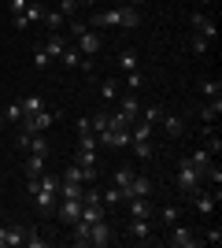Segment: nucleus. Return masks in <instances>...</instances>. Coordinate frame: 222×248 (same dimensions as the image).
<instances>
[{"label": "nucleus", "instance_id": "obj_11", "mask_svg": "<svg viewBox=\"0 0 222 248\" xmlns=\"http://www.w3.org/2000/svg\"><path fill=\"white\" fill-rule=\"evenodd\" d=\"M111 241H115V233H111V226H107V218H100V222H93V226H89V245L107 248Z\"/></svg>", "mask_w": 222, "mask_h": 248}, {"label": "nucleus", "instance_id": "obj_2", "mask_svg": "<svg viewBox=\"0 0 222 248\" xmlns=\"http://www.w3.org/2000/svg\"><path fill=\"white\" fill-rule=\"evenodd\" d=\"M71 37H74V48L82 52L85 60H93L96 52L104 48V41H100V33H93L89 26H85L82 19H71Z\"/></svg>", "mask_w": 222, "mask_h": 248}, {"label": "nucleus", "instance_id": "obj_43", "mask_svg": "<svg viewBox=\"0 0 222 248\" xmlns=\"http://www.w3.org/2000/svg\"><path fill=\"white\" fill-rule=\"evenodd\" d=\"M11 4V15H22V11H26V4H30V0H8Z\"/></svg>", "mask_w": 222, "mask_h": 248}, {"label": "nucleus", "instance_id": "obj_23", "mask_svg": "<svg viewBox=\"0 0 222 248\" xmlns=\"http://www.w3.org/2000/svg\"><path fill=\"white\" fill-rule=\"evenodd\" d=\"M130 197H152V178L133 174V182H130ZM130 197H126V200H130Z\"/></svg>", "mask_w": 222, "mask_h": 248}, {"label": "nucleus", "instance_id": "obj_9", "mask_svg": "<svg viewBox=\"0 0 222 248\" xmlns=\"http://www.w3.org/2000/svg\"><path fill=\"white\" fill-rule=\"evenodd\" d=\"M189 26L200 33V37H207V41H215V37H219V26H215V19H207L204 11H192V15H189Z\"/></svg>", "mask_w": 222, "mask_h": 248}, {"label": "nucleus", "instance_id": "obj_24", "mask_svg": "<svg viewBox=\"0 0 222 248\" xmlns=\"http://www.w3.org/2000/svg\"><path fill=\"white\" fill-rule=\"evenodd\" d=\"M44 170H48V155L26 152V174H44Z\"/></svg>", "mask_w": 222, "mask_h": 248}, {"label": "nucleus", "instance_id": "obj_10", "mask_svg": "<svg viewBox=\"0 0 222 248\" xmlns=\"http://www.w3.org/2000/svg\"><path fill=\"white\" fill-rule=\"evenodd\" d=\"M41 19H44V4H41V0H37V4L30 0V4H26V11H22V15H15L11 22H15V30H26L30 22H41Z\"/></svg>", "mask_w": 222, "mask_h": 248}, {"label": "nucleus", "instance_id": "obj_1", "mask_svg": "<svg viewBox=\"0 0 222 248\" xmlns=\"http://www.w3.org/2000/svg\"><path fill=\"white\" fill-rule=\"evenodd\" d=\"M137 22H141L137 8L115 4V8H107V11H93V15L85 19V26H89V30H104V26H122V30H130V26H137Z\"/></svg>", "mask_w": 222, "mask_h": 248}, {"label": "nucleus", "instance_id": "obj_27", "mask_svg": "<svg viewBox=\"0 0 222 248\" xmlns=\"http://www.w3.org/2000/svg\"><path fill=\"white\" fill-rule=\"evenodd\" d=\"M44 26H48V30H63V22H67V15H63V11H59V8H56V11H48V8H44Z\"/></svg>", "mask_w": 222, "mask_h": 248}, {"label": "nucleus", "instance_id": "obj_31", "mask_svg": "<svg viewBox=\"0 0 222 248\" xmlns=\"http://www.w3.org/2000/svg\"><path fill=\"white\" fill-rule=\"evenodd\" d=\"M26 248H48V237L44 233H37V230H26V241H22Z\"/></svg>", "mask_w": 222, "mask_h": 248}, {"label": "nucleus", "instance_id": "obj_13", "mask_svg": "<svg viewBox=\"0 0 222 248\" xmlns=\"http://www.w3.org/2000/svg\"><path fill=\"white\" fill-rule=\"evenodd\" d=\"M126 207H130V218H156V207L148 197H130Z\"/></svg>", "mask_w": 222, "mask_h": 248}, {"label": "nucleus", "instance_id": "obj_14", "mask_svg": "<svg viewBox=\"0 0 222 248\" xmlns=\"http://www.w3.org/2000/svg\"><path fill=\"white\" fill-rule=\"evenodd\" d=\"M56 215H59L63 226L78 222V215H82V200H59V204H56Z\"/></svg>", "mask_w": 222, "mask_h": 248}, {"label": "nucleus", "instance_id": "obj_3", "mask_svg": "<svg viewBox=\"0 0 222 248\" xmlns=\"http://www.w3.org/2000/svg\"><path fill=\"white\" fill-rule=\"evenodd\" d=\"M56 119H59V115L48 111V108H41L37 115H22V119H19V134H44Z\"/></svg>", "mask_w": 222, "mask_h": 248}, {"label": "nucleus", "instance_id": "obj_47", "mask_svg": "<svg viewBox=\"0 0 222 248\" xmlns=\"http://www.w3.org/2000/svg\"><path fill=\"white\" fill-rule=\"evenodd\" d=\"M4 123H8V119H4V111H0V126H4Z\"/></svg>", "mask_w": 222, "mask_h": 248}, {"label": "nucleus", "instance_id": "obj_29", "mask_svg": "<svg viewBox=\"0 0 222 248\" xmlns=\"http://www.w3.org/2000/svg\"><path fill=\"white\" fill-rule=\"evenodd\" d=\"M189 52L207 56V52H211V41H207V37H200V33H192V37H189Z\"/></svg>", "mask_w": 222, "mask_h": 248}, {"label": "nucleus", "instance_id": "obj_22", "mask_svg": "<svg viewBox=\"0 0 222 248\" xmlns=\"http://www.w3.org/2000/svg\"><path fill=\"white\" fill-rule=\"evenodd\" d=\"M196 89H200L204 100H222V82H219V78H204Z\"/></svg>", "mask_w": 222, "mask_h": 248}, {"label": "nucleus", "instance_id": "obj_17", "mask_svg": "<svg viewBox=\"0 0 222 248\" xmlns=\"http://www.w3.org/2000/svg\"><path fill=\"white\" fill-rule=\"evenodd\" d=\"M133 174H137V170H130V167H118L115 174H111V186L122 193V200L130 197V182H133Z\"/></svg>", "mask_w": 222, "mask_h": 248}, {"label": "nucleus", "instance_id": "obj_45", "mask_svg": "<svg viewBox=\"0 0 222 248\" xmlns=\"http://www.w3.org/2000/svg\"><path fill=\"white\" fill-rule=\"evenodd\" d=\"M118 4H130V8H137V4H141V0H118Z\"/></svg>", "mask_w": 222, "mask_h": 248}, {"label": "nucleus", "instance_id": "obj_15", "mask_svg": "<svg viewBox=\"0 0 222 248\" xmlns=\"http://www.w3.org/2000/svg\"><path fill=\"white\" fill-rule=\"evenodd\" d=\"M26 241V226H0V248H19Z\"/></svg>", "mask_w": 222, "mask_h": 248}, {"label": "nucleus", "instance_id": "obj_38", "mask_svg": "<svg viewBox=\"0 0 222 248\" xmlns=\"http://www.w3.org/2000/svg\"><path fill=\"white\" fill-rule=\"evenodd\" d=\"M48 63H52V60H48V52H44L41 45H37V48H33V67H37V71H44Z\"/></svg>", "mask_w": 222, "mask_h": 248}, {"label": "nucleus", "instance_id": "obj_39", "mask_svg": "<svg viewBox=\"0 0 222 248\" xmlns=\"http://www.w3.org/2000/svg\"><path fill=\"white\" fill-rule=\"evenodd\" d=\"M4 119H8V123H19V119H22V104H19V100H15V104H8Z\"/></svg>", "mask_w": 222, "mask_h": 248}, {"label": "nucleus", "instance_id": "obj_6", "mask_svg": "<svg viewBox=\"0 0 222 248\" xmlns=\"http://www.w3.org/2000/svg\"><path fill=\"white\" fill-rule=\"evenodd\" d=\"M185 200H192V207H196V211H200V215H211L215 207H219V189H196V193H189V197Z\"/></svg>", "mask_w": 222, "mask_h": 248}, {"label": "nucleus", "instance_id": "obj_18", "mask_svg": "<svg viewBox=\"0 0 222 248\" xmlns=\"http://www.w3.org/2000/svg\"><path fill=\"white\" fill-rule=\"evenodd\" d=\"M118 111L126 115V123H133L141 115V100H137V93H126V96H118Z\"/></svg>", "mask_w": 222, "mask_h": 248}, {"label": "nucleus", "instance_id": "obj_25", "mask_svg": "<svg viewBox=\"0 0 222 248\" xmlns=\"http://www.w3.org/2000/svg\"><path fill=\"white\" fill-rule=\"evenodd\" d=\"M118 67H122V71H141V60H137V52H133V48H122V52H118Z\"/></svg>", "mask_w": 222, "mask_h": 248}, {"label": "nucleus", "instance_id": "obj_5", "mask_svg": "<svg viewBox=\"0 0 222 248\" xmlns=\"http://www.w3.org/2000/svg\"><path fill=\"white\" fill-rule=\"evenodd\" d=\"M167 230H170V233H167L170 248H196V245H200V237H196L189 226H181V222H174V226H167Z\"/></svg>", "mask_w": 222, "mask_h": 248}, {"label": "nucleus", "instance_id": "obj_34", "mask_svg": "<svg viewBox=\"0 0 222 248\" xmlns=\"http://www.w3.org/2000/svg\"><path fill=\"white\" fill-rule=\"evenodd\" d=\"M159 222H163V226H174V222H178V207H174V204L159 207Z\"/></svg>", "mask_w": 222, "mask_h": 248}, {"label": "nucleus", "instance_id": "obj_37", "mask_svg": "<svg viewBox=\"0 0 222 248\" xmlns=\"http://www.w3.org/2000/svg\"><path fill=\"white\" fill-rule=\"evenodd\" d=\"M100 96H104V100H115V96H118V82H115V78H107V82L100 85Z\"/></svg>", "mask_w": 222, "mask_h": 248}, {"label": "nucleus", "instance_id": "obj_30", "mask_svg": "<svg viewBox=\"0 0 222 248\" xmlns=\"http://www.w3.org/2000/svg\"><path fill=\"white\" fill-rule=\"evenodd\" d=\"M63 178H71V182H82V186H89V178H85V167H82V163H67Z\"/></svg>", "mask_w": 222, "mask_h": 248}, {"label": "nucleus", "instance_id": "obj_20", "mask_svg": "<svg viewBox=\"0 0 222 248\" xmlns=\"http://www.w3.org/2000/svg\"><path fill=\"white\" fill-rule=\"evenodd\" d=\"M82 182H71V178H59V200H82Z\"/></svg>", "mask_w": 222, "mask_h": 248}, {"label": "nucleus", "instance_id": "obj_46", "mask_svg": "<svg viewBox=\"0 0 222 248\" xmlns=\"http://www.w3.org/2000/svg\"><path fill=\"white\" fill-rule=\"evenodd\" d=\"M78 4H96V0H78Z\"/></svg>", "mask_w": 222, "mask_h": 248}, {"label": "nucleus", "instance_id": "obj_26", "mask_svg": "<svg viewBox=\"0 0 222 248\" xmlns=\"http://www.w3.org/2000/svg\"><path fill=\"white\" fill-rule=\"evenodd\" d=\"M74 163H82L85 170H96V148H78V152H74Z\"/></svg>", "mask_w": 222, "mask_h": 248}, {"label": "nucleus", "instance_id": "obj_36", "mask_svg": "<svg viewBox=\"0 0 222 248\" xmlns=\"http://www.w3.org/2000/svg\"><path fill=\"white\" fill-rule=\"evenodd\" d=\"M89 126H93V134H104V130H107V111L89 115Z\"/></svg>", "mask_w": 222, "mask_h": 248}, {"label": "nucleus", "instance_id": "obj_28", "mask_svg": "<svg viewBox=\"0 0 222 248\" xmlns=\"http://www.w3.org/2000/svg\"><path fill=\"white\" fill-rule=\"evenodd\" d=\"M22 115H37V111H41V108H44V100H41V96H37V93H30V96H22Z\"/></svg>", "mask_w": 222, "mask_h": 248}, {"label": "nucleus", "instance_id": "obj_4", "mask_svg": "<svg viewBox=\"0 0 222 248\" xmlns=\"http://www.w3.org/2000/svg\"><path fill=\"white\" fill-rule=\"evenodd\" d=\"M174 186H178L181 197H189V193H196V189L204 186V174L196 170V167H189L185 159H181V163H178V182H174Z\"/></svg>", "mask_w": 222, "mask_h": 248}, {"label": "nucleus", "instance_id": "obj_12", "mask_svg": "<svg viewBox=\"0 0 222 248\" xmlns=\"http://www.w3.org/2000/svg\"><path fill=\"white\" fill-rule=\"evenodd\" d=\"M159 126H163V134H167L170 141H178V137H185V119H181V115H170V111H163Z\"/></svg>", "mask_w": 222, "mask_h": 248}, {"label": "nucleus", "instance_id": "obj_32", "mask_svg": "<svg viewBox=\"0 0 222 248\" xmlns=\"http://www.w3.org/2000/svg\"><path fill=\"white\" fill-rule=\"evenodd\" d=\"M137 119H145V123H152V126H156L159 119H163V108H159V104H152V108H141V115H137Z\"/></svg>", "mask_w": 222, "mask_h": 248}, {"label": "nucleus", "instance_id": "obj_8", "mask_svg": "<svg viewBox=\"0 0 222 248\" xmlns=\"http://www.w3.org/2000/svg\"><path fill=\"white\" fill-rule=\"evenodd\" d=\"M152 230H156V218H130L126 233L133 241H141V245H148V241H152Z\"/></svg>", "mask_w": 222, "mask_h": 248}, {"label": "nucleus", "instance_id": "obj_7", "mask_svg": "<svg viewBox=\"0 0 222 248\" xmlns=\"http://www.w3.org/2000/svg\"><path fill=\"white\" fill-rule=\"evenodd\" d=\"M67 37L59 30H44V37H41V48L48 52V60H63V52H67Z\"/></svg>", "mask_w": 222, "mask_h": 248}, {"label": "nucleus", "instance_id": "obj_41", "mask_svg": "<svg viewBox=\"0 0 222 248\" xmlns=\"http://www.w3.org/2000/svg\"><path fill=\"white\" fill-rule=\"evenodd\" d=\"M200 241H207V245H219V241H222V230H219V226L204 230V237H200Z\"/></svg>", "mask_w": 222, "mask_h": 248}, {"label": "nucleus", "instance_id": "obj_16", "mask_svg": "<svg viewBox=\"0 0 222 248\" xmlns=\"http://www.w3.org/2000/svg\"><path fill=\"white\" fill-rule=\"evenodd\" d=\"M181 159H185L189 167H196L200 174H207V167H211V152H207V148H192V152L181 155Z\"/></svg>", "mask_w": 222, "mask_h": 248}, {"label": "nucleus", "instance_id": "obj_21", "mask_svg": "<svg viewBox=\"0 0 222 248\" xmlns=\"http://www.w3.org/2000/svg\"><path fill=\"white\" fill-rule=\"evenodd\" d=\"M130 148H133V155L137 159H156V148H152V137H137V141H130Z\"/></svg>", "mask_w": 222, "mask_h": 248}, {"label": "nucleus", "instance_id": "obj_33", "mask_svg": "<svg viewBox=\"0 0 222 248\" xmlns=\"http://www.w3.org/2000/svg\"><path fill=\"white\" fill-rule=\"evenodd\" d=\"M100 200H104V204H107V207H118V204H122V193H118V189H115V186H107V189H104V193H100Z\"/></svg>", "mask_w": 222, "mask_h": 248}, {"label": "nucleus", "instance_id": "obj_19", "mask_svg": "<svg viewBox=\"0 0 222 248\" xmlns=\"http://www.w3.org/2000/svg\"><path fill=\"white\" fill-rule=\"evenodd\" d=\"M219 115H222V100H204L200 104V123L204 126H215V123H219Z\"/></svg>", "mask_w": 222, "mask_h": 248}, {"label": "nucleus", "instance_id": "obj_40", "mask_svg": "<svg viewBox=\"0 0 222 248\" xmlns=\"http://www.w3.org/2000/svg\"><path fill=\"white\" fill-rule=\"evenodd\" d=\"M59 11H63L67 19H74L78 15V0H59Z\"/></svg>", "mask_w": 222, "mask_h": 248}, {"label": "nucleus", "instance_id": "obj_42", "mask_svg": "<svg viewBox=\"0 0 222 248\" xmlns=\"http://www.w3.org/2000/svg\"><path fill=\"white\" fill-rule=\"evenodd\" d=\"M74 130H78V137H82V134H93V126H89V115L74 119Z\"/></svg>", "mask_w": 222, "mask_h": 248}, {"label": "nucleus", "instance_id": "obj_35", "mask_svg": "<svg viewBox=\"0 0 222 248\" xmlns=\"http://www.w3.org/2000/svg\"><path fill=\"white\" fill-rule=\"evenodd\" d=\"M141 85H145V74H141V71H130L126 74V89H130V93H137Z\"/></svg>", "mask_w": 222, "mask_h": 248}, {"label": "nucleus", "instance_id": "obj_44", "mask_svg": "<svg viewBox=\"0 0 222 248\" xmlns=\"http://www.w3.org/2000/svg\"><path fill=\"white\" fill-rule=\"evenodd\" d=\"M196 4H200V8H215V0H196Z\"/></svg>", "mask_w": 222, "mask_h": 248}, {"label": "nucleus", "instance_id": "obj_48", "mask_svg": "<svg viewBox=\"0 0 222 248\" xmlns=\"http://www.w3.org/2000/svg\"><path fill=\"white\" fill-rule=\"evenodd\" d=\"M56 4H59V0H56Z\"/></svg>", "mask_w": 222, "mask_h": 248}]
</instances>
